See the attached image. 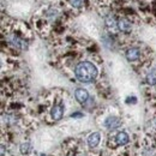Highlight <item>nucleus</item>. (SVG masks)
<instances>
[{
  "label": "nucleus",
  "instance_id": "8",
  "mask_svg": "<svg viewBox=\"0 0 156 156\" xmlns=\"http://www.w3.org/2000/svg\"><path fill=\"white\" fill-rule=\"evenodd\" d=\"M118 27L122 33H130L131 31V23L125 18H121L118 22Z\"/></svg>",
  "mask_w": 156,
  "mask_h": 156
},
{
  "label": "nucleus",
  "instance_id": "4",
  "mask_svg": "<svg viewBox=\"0 0 156 156\" xmlns=\"http://www.w3.org/2000/svg\"><path fill=\"white\" fill-rule=\"evenodd\" d=\"M51 115H52V119L54 121H58L60 120L62 115H64V106L61 103H58V105H54L52 111H51Z\"/></svg>",
  "mask_w": 156,
  "mask_h": 156
},
{
  "label": "nucleus",
  "instance_id": "2",
  "mask_svg": "<svg viewBox=\"0 0 156 156\" xmlns=\"http://www.w3.org/2000/svg\"><path fill=\"white\" fill-rule=\"evenodd\" d=\"M108 130H117L118 127L121 126V119L118 117H109L106 119L105 124H103Z\"/></svg>",
  "mask_w": 156,
  "mask_h": 156
},
{
  "label": "nucleus",
  "instance_id": "9",
  "mask_svg": "<svg viewBox=\"0 0 156 156\" xmlns=\"http://www.w3.org/2000/svg\"><path fill=\"white\" fill-rule=\"evenodd\" d=\"M147 82H148L150 85H155L156 84V72H150V73L147 76Z\"/></svg>",
  "mask_w": 156,
  "mask_h": 156
},
{
  "label": "nucleus",
  "instance_id": "7",
  "mask_svg": "<svg viewBox=\"0 0 156 156\" xmlns=\"http://www.w3.org/2000/svg\"><path fill=\"white\" fill-rule=\"evenodd\" d=\"M100 140H101V135L98 132H94V133H91L89 136V138H88V145L91 149H94V148H96L98 144H100Z\"/></svg>",
  "mask_w": 156,
  "mask_h": 156
},
{
  "label": "nucleus",
  "instance_id": "6",
  "mask_svg": "<svg viewBox=\"0 0 156 156\" xmlns=\"http://www.w3.org/2000/svg\"><path fill=\"white\" fill-rule=\"evenodd\" d=\"M75 98L79 103H85L89 98V94L85 89H77L75 93Z\"/></svg>",
  "mask_w": 156,
  "mask_h": 156
},
{
  "label": "nucleus",
  "instance_id": "11",
  "mask_svg": "<svg viewBox=\"0 0 156 156\" xmlns=\"http://www.w3.org/2000/svg\"><path fill=\"white\" fill-rule=\"evenodd\" d=\"M70 2H71L75 7H80V6H83V0H70Z\"/></svg>",
  "mask_w": 156,
  "mask_h": 156
},
{
  "label": "nucleus",
  "instance_id": "1",
  "mask_svg": "<svg viewBox=\"0 0 156 156\" xmlns=\"http://www.w3.org/2000/svg\"><path fill=\"white\" fill-rule=\"evenodd\" d=\"M75 76L79 82L89 83V82H93L96 78L98 69L90 61H82L75 69Z\"/></svg>",
  "mask_w": 156,
  "mask_h": 156
},
{
  "label": "nucleus",
  "instance_id": "5",
  "mask_svg": "<svg viewBox=\"0 0 156 156\" xmlns=\"http://www.w3.org/2000/svg\"><path fill=\"white\" fill-rule=\"evenodd\" d=\"M139 58H140V51L138 48L132 47V48L127 49V52H126V59L129 61H131V62L132 61H137Z\"/></svg>",
  "mask_w": 156,
  "mask_h": 156
},
{
  "label": "nucleus",
  "instance_id": "3",
  "mask_svg": "<svg viewBox=\"0 0 156 156\" xmlns=\"http://www.w3.org/2000/svg\"><path fill=\"white\" fill-rule=\"evenodd\" d=\"M113 140H115L117 145H126L130 142V136L125 131H119L118 133H115V136L113 137Z\"/></svg>",
  "mask_w": 156,
  "mask_h": 156
},
{
  "label": "nucleus",
  "instance_id": "10",
  "mask_svg": "<svg viewBox=\"0 0 156 156\" xmlns=\"http://www.w3.org/2000/svg\"><path fill=\"white\" fill-rule=\"evenodd\" d=\"M29 149H30V145H29L28 143H23V144L20 145V151H22L23 154H27V153L29 151Z\"/></svg>",
  "mask_w": 156,
  "mask_h": 156
}]
</instances>
